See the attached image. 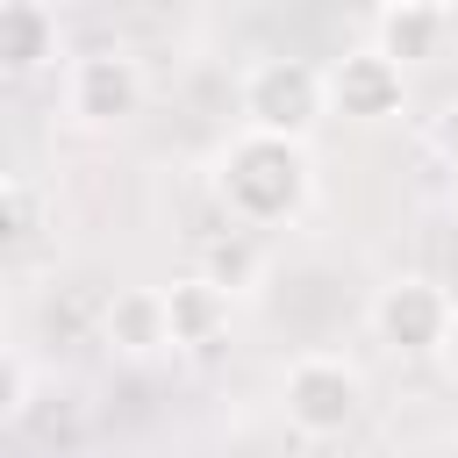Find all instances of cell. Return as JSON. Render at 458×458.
<instances>
[{
    "label": "cell",
    "instance_id": "cell-1",
    "mask_svg": "<svg viewBox=\"0 0 458 458\" xmlns=\"http://www.w3.org/2000/svg\"><path fill=\"white\" fill-rule=\"evenodd\" d=\"M215 200H222V215H229L236 229L301 222L308 200H315V157H308V143L236 129V136L215 150Z\"/></svg>",
    "mask_w": 458,
    "mask_h": 458
},
{
    "label": "cell",
    "instance_id": "cell-2",
    "mask_svg": "<svg viewBox=\"0 0 458 458\" xmlns=\"http://www.w3.org/2000/svg\"><path fill=\"white\" fill-rule=\"evenodd\" d=\"M279 408H286V429L293 437L336 444V437H351L365 422V372L344 351H301L279 372Z\"/></svg>",
    "mask_w": 458,
    "mask_h": 458
},
{
    "label": "cell",
    "instance_id": "cell-3",
    "mask_svg": "<svg viewBox=\"0 0 458 458\" xmlns=\"http://www.w3.org/2000/svg\"><path fill=\"white\" fill-rule=\"evenodd\" d=\"M236 107H243V129L308 143L315 122L329 114V64H315V57H258L236 79Z\"/></svg>",
    "mask_w": 458,
    "mask_h": 458
},
{
    "label": "cell",
    "instance_id": "cell-4",
    "mask_svg": "<svg viewBox=\"0 0 458 458\" xmlns=\"http://www.w3.org/2000/svg\"><path fill=\"white\" fill-rule=\"evenodd\" d=\"M143 93H150V79H143V64L122 43H93V50H79L64 64V114L79 129H122V122H136Z\"/></svg>",
    "mask_w": 458,
    "mask_h": 458
},
{
    "label": "cell",
    "instance_id": "cell-5",
    "mask_svg": "<svg viewBox=\"0 0 458 458\" xmlns=\"http://www.w3.org/2000/svg\"><path fill=\"white\" fill-rule=\"evenodd\" d=\"M451 293L429 279V272H394L379 293H372V336L394 351V358H437L444 351V329H451Z\"/></svg>",
    "mask_w": 458,
    "mask_h": 458
},
{
    "label": "cell",
    "instance_id": "cell-6",
    "mask_svg": "<svg viewBox=\"0 0 458 458\" xmlns=\"http://www.w3.org/2000/svg\"><path fill=\"white\" fill-rule=\"evenodd\" d=\"M401 100H408V72L394 57H379L372 43H351L329 64V114H344V122H394Z\"/></svg>",
    "mask_w": 458,
    "mask_h": 458
},
{
    "label": "cell",
    "instance_id": "cell-7",
    "mask_svg": "<svg viewBox=\"0 0 458 458\" xmlns=\"http://www.w3.org/2000/svg\"><path fill=\"white\" fill-rule=\"evenodd\" d=\"M100 336H107L114 358H165V351H172L165 286H122V293L100 308Z\"/></svg>",
    "mask_w": 458,
    "mask_h": 458
},
{
    "label": "cell",
    "instance_id": "cell-8",
    "mask_svg": "<svg viewBox=\"0 0 458 458\" xmlns=\"http://www.w3.org/2000/svg\"><path fill=\"white\" fill-rule=\"evenodd\" d=\"M165 308H172V351H215L229 336V315H236V293L215 286L208 272H186L165 286Z\"/></svg>",
    "mask_w": 458,
    "mask_h": 458
},
{
    "label": "cell",
    "instance_id": "cell-9",
    "mask_svg": "<svg viewBox=\"0 0 458 458\" xmlns=\"http://www.w3.org/2000/svg\"><path fill=\"white\" fill-rule=\"evenodd\" d=\"M444 43H451V7H437V0H394V7L372 14V50L394 57L401 72L437 57Z\"/></svg>",
    "mask_w": 458,
    "mask_h": 458
},
{
    "label": "cell",
    "instance_id": "cell-10",
    "mask_svg": "<svg viewBox=\"0 0 458 458\" xmlns=\"http://www.w3.org/2000/svg\"><path fill=\"white\" fill-rule=\"evenodd\" d=\"M57 57V14L43 0H0V72L29 79Z\"/></svg>",
    "mask_w": 458,
    "mask_h": 458
},
{
    "label": "cell",
    "instance_id": "cell-11",
    "mask_svg": "<svg viewBox=\"0 0 458 458\" xmlns=\"http://www.w3.org/2000/svg\"><path fill=\"white\" fill-rule=\"evenodd\" d=\"M36 229H43V200H36V186L21 172H7L0 179V236H7V250H29Z\"/></svg>",
    "mask_w": 458,
    "mask_h": 458
},
{
    "label": "cell",
    "instance_id": "cell-12",
    "mask_svg": "<svg viewBox=\"0 0 458 458\" xmlns=\"http://www.w3.org/2000/svg\"><path fill=\"white\" fill-rule=\"evenodd\" d=\"M208 279H215V286H229V293L258 286V250H250V229H229V236H215V243H208Z\"/></svg>",
    "mask_w": 458,
    "mask_h": 458
},
{
    "label": "cell",
    "instance_id": "cell-13",
    "mask_svg": "<svg viewBox=\"0 0 458 458\" xmlns=\"http://www.w3.org/2000/svg\"><path fill=\"white\" fill-rule=\"evenodd\" d=\"M36 408V365H29V351H7L0 358V422H21Z\"/></svg>",
    "mask_w": 458,
    "mask_h": 458
},
{
    "label": "cell",
    "instance_id": "cell-14",
    "mask_svg": "<svg viewBox=\"0 0 458 458\" xmlns=\"http://www.w3.org/2000/svg\"><path fill=\"white\" fill-rule=\"evenodd\" d=\"M429 143H437V157L458 172V100H444V107H437V122H429Z\"/></svg>",
    "mask_w": 458,
    "mask_h": 458
},
{
    "label": "cell",
    "instance_id": "cell-15",
    "mask_svg": "<svg viewBox=\"0 0 458 458\" xmlns=\"http://www.w3.org/2000/svg\"><path fill=\"white\" fill-rule=\"evenodd\" d=\"M437 365H444V379H458V308H451V329H444V351H437Z\"/></svg>",
    "mask_w": 458,
    "mask_h": 458
}]
</instances>
